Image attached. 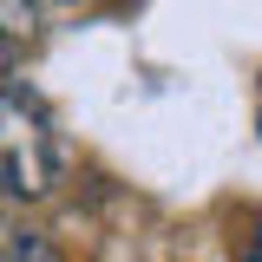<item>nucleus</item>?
<instances>
[{
  "label": "nucleus",
  "mask_w": 262,
  "mask_h": 262,
  "mask_svg": "<svg viewBox=\"0 0 262 262\" xmlns=\"http://www.w3.org/2000/svg\"><path fill=\"white\" fill-rule=\"evenodd\" d=\"M59 184V131L46 105L20 85H0V196H46Z\"/></svg>",
  "instance_id": "obj_1"
},
{
  "label": "nucleus",
  "mask_w": 262,
  "mask_h": 262,
  "mask_svg": "<svg viewBox=\"0 0 262 262\" xmlns=\"http://www.w3.org/2000/svg\"><path fill=\"white\" fill-rule=\"evenodd\" d=\"M0 262H59V249H53L46 229L13 223V229H0Z\"/></svg>",
  "instance_id": "obj_2"
},
{
  "label": "nucleus",
  "mask_w": 262,
  "mask_h": 262,
  "mask_svg": "<svg viewBox=\"0 0 262 262\" xmlns=\"http://www.w3.org/2000/svg\"><path fill=\"white\" fill-rule=\"evenodd\" d=\"M0 33L27 53L33 39H39V0H0Z\"/></svg>",
  "instance_id": "obj_3"
},
{
  "label": "nucleus",
  "mask_w": 262,
  "mask_h": 262,
  "mask_svg": "<svg viewBox=\"0 0 262 262\" xmlns=\"http://www.w3.org/2000/svg\"><path fill=\"white\" fill-rule=\"evenodd\" d=\"M13 66H20V46H13V39L0 33V85H7V72H13Z\"/></svg>",
  "instance_id": "obj_4"
},
{
  "label": "nucleus",
  "mask_w": 262,
  "mask_h": 262,
  "mask_svg": "<svg viewBox=\"0 0 262 262\" xmlns=\"http://www.w3.org/2000/svg\"><path fill=\"white\" fill-rule=\"evenodd\" d=\"M249 262H262V229H256V243H249Z\"/></svg>",
  "instance_id": "obj_5"
},
{
  "label": "nucleus",
  "mask_w": 262,
  "mask_h": 262,
  "mask_svg": "<svg viewBox=\"0 0 262 262\" xmlns=\"http://www.w3.org/2000/svg\"><path fill=\"white\" fill-rule=\"evenodd\" d=\"M46 7H79V0H39V13H46Z\"/></svg>",
  "instance_id": "obj_6"
}]
</instances>
